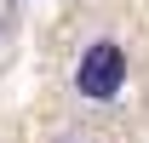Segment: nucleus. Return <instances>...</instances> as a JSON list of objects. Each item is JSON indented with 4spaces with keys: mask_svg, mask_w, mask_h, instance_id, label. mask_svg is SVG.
<instances>
[{
    "mask_svg": "<svg viewBox=\"0 0 149 143\" xmlns=\"http://www.w3.org/2000/svg\"><path fill=\"white\" fill-rule=\"evenodd\" d=\"M74 92L86 103H115L126 92V52L115 40H92L80 52V63H74Z\"/></svg>",
    "mask_w": 149,
    "mask_h": 143,
    "instance_id": "obj_1",
    "label": "nucleus"
}]
</instances>
